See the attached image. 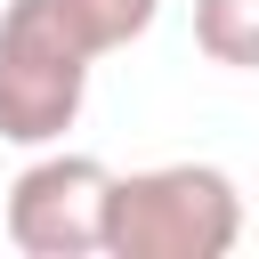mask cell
Wrapping results in <instances>:
<instances>
[{"label":"cell","mask_w":259,"mask_h":259,"mask_svg":"<svg viewBox=\"0 0 259 259\" xmlns=\"http://www.w3.org/2000/svg\"><path fill=\"white\" fill-rule=\"evenodd\" d=\"M162 0H8L0 8V138L57 146L81 121L89 65L146 40Z\"/></svg>","instance_id":"obj_1"},{"label":"cell","mask_w":259,"mask_h":259,"mask_svg":"<svg viewBox=\"0 0 259 259\" xmlns=\"http://www.w3.org/2000/svg\"><path fill=\"white\" fill-rule=\"evenodd\" d=\"M243 243V186L219 162H154L113 178L105 259H227Z\"/></svg>","instance_id":"obj_2"},{"label":"cell","mask_w":259,"mask_h":259,"mask_svg":"<svg viewBox=\"0 0 259 259\" xmlns=\"http://www.w3.org/2000/svg\"><path fill=\"white\" fill-rule=\"evenodd\" d=\"M194 49L227 73H259V0H194Z\"/></svg>","instance_id":"obj_4"},{"label":"cell","mask_w":259,"mask_h":259,"mask_svg":"<svg viewBox=\"0 0 259 259\" xmlns=\"http://www.w3.org/2000/svg\"><path fill=\"white\" fill-rule=\"evenodd\" d=\"M105 210H113V170L97 154L57 146V154H32L16 170L0 227L24 259H97L105 251Z\"/></svg>","instance_id":"obj_3"}]
</instances>
